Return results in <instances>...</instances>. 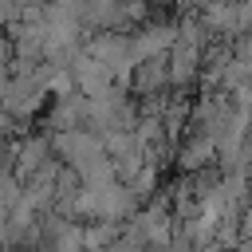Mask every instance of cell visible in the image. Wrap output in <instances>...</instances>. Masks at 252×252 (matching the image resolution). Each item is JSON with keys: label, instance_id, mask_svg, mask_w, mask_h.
I'll return each instance as SVG.
<instances>
[{"label": "cell", "instance_id": "obj_2", "mask_svg": "<svg viewBox=\"0 0 252 252\" xmlns=\"http://www.w3.org/2000/svg\"><path fill=\"white\" fill-rule=\"evenodd\" d=\"M12 20H20V4L16 0H0V28H8Z\"/></svg>", "mask_w": 252, "mask_h": 252}, {"label": "cell", "instance_id": "obj_1", "mask_svg": "<svg viewBox=\"0 0 252 252\" xmlns=\"http://www.w3.org/2000/svg\"><path fill=\"white\" fill-rule=\"evenodd\" d=\"M217 150V142L213 138H197L193 146H185V154H181V165L185 169H201L205 161H209V154Z\"/></svg>", "mask_w": 252, "mask_h": 252}]
</instances>
